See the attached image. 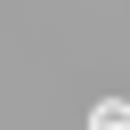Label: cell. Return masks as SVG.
Listing matches in <instances>:
<instances>
[{
  "mask_svg": "<svg viewBox=\"0 0 130 130\" xmlns=\"http://www.w3.org/2000/svg\"><path fill=\"white\" fill-rule=\"evenodd\" d=\"M89 130H130V98H98L89 106Z\"/></svg>",
  "mask_w": 130,
  "mask_h": 130,
  "instance_id": "6da1fadb",
  "label": "cell"
}]
</instances>
